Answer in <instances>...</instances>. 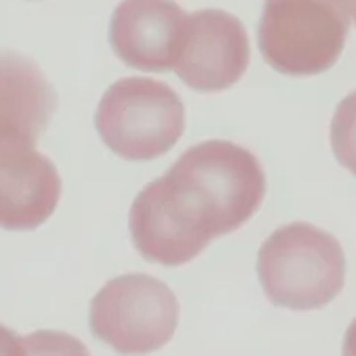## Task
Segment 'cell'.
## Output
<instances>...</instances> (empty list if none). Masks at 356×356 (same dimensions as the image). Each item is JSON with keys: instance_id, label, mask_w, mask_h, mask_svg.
Segmentation results:
<instances>
[{"instance_id": "1", "label": "cell", "mask_w": 356, "mask_h": 356, "mask_svg": "<svg viewBox=\"0 0 356 356\" xmlns=\"http://www.w3.org/2000/svg\"><path fill=\"white\" fill-rule=\"evenodd\" d=\"M266 191V172L252 151L218 139L192 145L133 200V245L147 261L184 266L212 240L242 228Z\"/></svg>"}, {"instance_id": "2", "label": "cell", "mask_w": 356, "mask_h": 356, "mask_svg": "<svg viewBox=\"0 0 356 356\" xmlns=\"http://www.w3.org/2000/svg\"><path fill=\"white\" fill-rule=\"evenodd\" d=\"M257 277L275 307L323 309L344 287L343 245L332 234L307 222L281 226L259 248Z\"/></svg>"}, {"instance_id": "3", "label": "cell", "mask_w": 356, "mask_h": 356, "mask_svg": "<svg viewBox=\"0 0 356 356\" xmlns=\"http://www.w3.org/2000/svg\"><path fill=\"white\" fill-rule=\"evenodd\" d=\"M350 30V0H266L257 46L269 67L317 76L339 62Z\"/></svg>"}, {"instance_id": "4", "label": "cell", "mask_w": 356, "mask_h": 356, "mask_svg": "<svg viewBox=\"0 0 356 356\" xmlns=\"http://www.w3.org/2000/svg\"><path fill=\"white\" fill-rule=\"evenodd\" d=\"M95 129L117 156L149 163L184 133V105L175 89L153 77H121L103 93Z\"/></svg>"}, {"instance_id": "5", "label": "cell", "mask_w": 356, "mask_h": 356, "mask_svg": "<svg viewBox=\"0 0 356 356\" xmlns=\"http://www.w3.org/2000/svg\"><path fill=\"white\" fill-rule=\"evenodd\" d=\"M178 327L172 289L145 273L107 281L89 305V329L115 353L140 356L163 348Z\"/></svg>"}, {"instance_id": "6", "label": "cell", "mask_w": 356, "mask_h": 356, "mask_svg": "<svg viewBox=\"0 0 356 356\" xmlns=\"http://www.w3.org/2000/svg\"><path fill=\"white\" fill-rule=\"evenodd\" d=\"M32 129L0 115V228L28 232L58 208L62 178Z\"/></svg>"}, {"instance_id": "7", "label": "cell", "mask_w": 356, "mask_h": 356, "mask_svg": "<svg viewBox=\"0 0 356 356\" xmlns=\"http://www.w3.org/2000/svg\"><path fill=\"white\" fill-rule=\"evenodd\" d=\"M250 58L242 20L226 10L206 8L188 16L172 70L194 91L216 93L242 79Z\"/></svg>"}, {"instance_id": "8", "label": "cell", "mask_w": 356, "mask_h": 356, "mask_svg": "<svg viewBox=\"0 0 356 356\" xmlns=\"http://www.w3.org/2000/svg\"><path fill=\"white\" fill-rule=\"evenodd\" d=\"M188 14L175 0H121L109 24L115 56L143 72H168L177 64Z\"/></svg>"}, {"instance_id": "9", "label": "cell", "mask_w": 356, "mask_h": 356, "mask_svg": "<svg viewBox=\"0 0 356 356\" xmlns=\"http://www.w3.org/2000/svg\"><path fill=\"white\" fill-rule=\"evenodd\" d=\"M56 107V89L38 64L18 51H0V115L42 135Z\"/></svg>"}, {"instance_id": "10", "label": "cell", "mask_w": 356, "mask_h": 356, "mask_svg": "<svg viewBox=\"0 0 356 356\" xmlns=\"http://www.w3.org/2000/svg\"><path fill=\"white\" fill-rule=\"evenodd\" d=\"M331 147L339 165L356 177V89L337 105L331 123Z\"/></svg>"}, {"instance_id": "11", "label": "cell", "mask_w": 356, "mask_h": 356, "mask_svg": "<svg viewBox=\"0 0 356 356\" xmlns=\"http://www.w3.org/2000/svg\"><path fill=\"white\" fill-rule=\"evenodd\" d=\"M24 356H91L88 346L64 331H42L22 337Z\"/></svg>"}, {"instance_id": "12", "label": "cell", "mask_w": 356, "mask_h": 356, "mask_svg": "<svg viewBox=\"0 0 356 356\" xmlns=\"http://www.w3.org/2000/svg\"><path fill=\"white\" fill-rule=\"evenodd\" d=\"M0 356H24L22 339L4 325H0Z\"/></svg>"}, {"instance_id": "13", "label": "cell", "mask_w": 356, "mask_h": 356, "mask_svg": "<svg viewBox=\"0 0 356 356\" xmlns=\"http://www.w3.org/2000/svg\"><path fill=\"white\" fill-rule=\"evenodd\" d=\"M343 356H356V318L348 325V329L344 332Z\"/></svg>"}, {"instance_id": "14", "label": "cell", "mask_w": 356, "mask_h": 356, "mask_svg": "<svg viewBox=\"0 0 356 356\" xmlns=\"http://www.w3.org/2000/svg\"><path fill=\"white\" fill-rule=\"evenodd\" d=\"M350 10H353V16H355V22H356V0H350Z\"/></svg>"}]
</instances>
